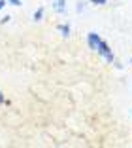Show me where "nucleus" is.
<instances>
[{
	"instance_id": "obj_5",
	"label": "nucleus",
	"mask_w": 132,
	"mask_h": 148,
	"mask_svg": "<svg viewBox=\"0 0 132 148\" xmlns=\"http://www.w3.org/2000/svg\"><path fill=\"white\" fill-rule=\"evenodd\" d=\"M32 19H34V21H42L43 19V8H38L34 12V15H32Z\"/></svg>"
},
{
	"instance_id": "obj_10",
	"label": "nucleus",
	"mask_w": 132,
	"mask_h": 148,
	"mask_svg": "<svg viewBox=\"0 0 132 148\" xmlns=\"http://www.w3.org/2000/svg\"><path fill=\"white\" fill-rule=\"evenodd\" d=\"M130 63H132V61H130Z\"/></svg>"
},
{
	"instance_id": "obj_7",
	"label": "nucleus",
	"mask_w": 132,
	"mask_h": 148,
	"mask_svg": "<svg viewBox=\"0 0 132 148\" xmlns=\"http://www.w3.org/2000/svg\"><path fill=\"white\" fill-rule=\"evenodd\" d=\"M6 2H9V4H13V6H21V0H6Z\"/></svg>"
},
{
	"instance_id": "obj_4",
	"label": "nucleus",
	"mask_w": 132,
	"mask_h": 148,
	"mask_svg": "<svg viewBox=\"0 0 132 148\" xmlns=\"http://www.w3.org/2000/svg\"><path fill=\"white\" fill-rule=\"evenodd\" d=\"M57 29H59V32H60V34H62V36H66V38H68V36H70V25H68V23H66V25H64V23H62V25H59V27H57Z\"/></svg>"
},
{
	"instance_id": "obj_2",
	"label": "nucleus",
	"mask_w": 132,
	"mask_h": 148,
	"mask_svg": "<svg viewBox=\"0 0 132 148\" xmlns=\"http://www.w3.org/2000/svg\"><path fill=\"white\" fill-rule=\"evenodd\" d=\"M100 36H98V32H89L87 34V46H89V49H93V51H96L98 44H100Z\"/></svg>"
},
{
	"instance_id": "obj_6",
	"label": "nucleus",
	"mask_w": 132,
	"mask_h": 148,
	"mask_svg": "<svg viewBox=\"0 0 132 148\" xmlns=\"http://www.w3.org/2000/svg\"><path fill=\"white\" fill-rule=\"evenodd\" d=\"M89 2H93L94 6H104V4H108V0H89Z\"/></svg>"
},
{
	"instance_id": "obj_1",
	"label": "nucleus",
	"mask_w": 132,
	"mask_h": 148,
	"mask_svg": "<svg viewBox=\"0 0 132 148\" xmlns=\"http://www.w3.org/2000/svg\"><path fill=\"white\" fill-rule=\"evenodd\" d=\"M96 53L100 57H104L108 63H115V55H113V51H111V48H110V44H108L106 40H100V44H98V48H96Z\"/></svg>"
},
{
	"instance_id": "obj_8",
	"label": "nucleus",
	"mask_w": 132,
	"mask_h": 148,
	"mask_svg": "<svg viewBox=\"0 0 132 148\" xmlns=\"http://www.w3.org/2000/svg\"><path fill=\"white\" fill-rule=\"evenodd\" d=\"M4 103H8V101H6V97H4V93L0 91V105H4Z\"/></svg>"
},
{
	"instance_id": "obj_9",
	"label": "nucleus",
	"mask_w": 132,
	"mask_h": 148,
	"mask_svg": "<svg viewBox=\"0 0 132 148\" xmlns=\"http://www.w3.org/2000/svg\"><path fill=\"white\" fill-rule=\"evenodd\" d=\"M4 6H6V0H0V10L4 8Z\"/></svg>"
},
{
	"instance_id": "obj_3",
	"label": "nucleus",
	"mask_w": 132,
	"mask_h": 148,
	"mask_svg": "<svg viewBox=\"0 0 132 148\" xmlns=\"http://www.w3.org/2000/svg\"><path fill=\"white\" fill-rule=\"evenodd\" d=\"M53 6L59 13H66V0H53Z\"/></svg>"
}]
</instances>
